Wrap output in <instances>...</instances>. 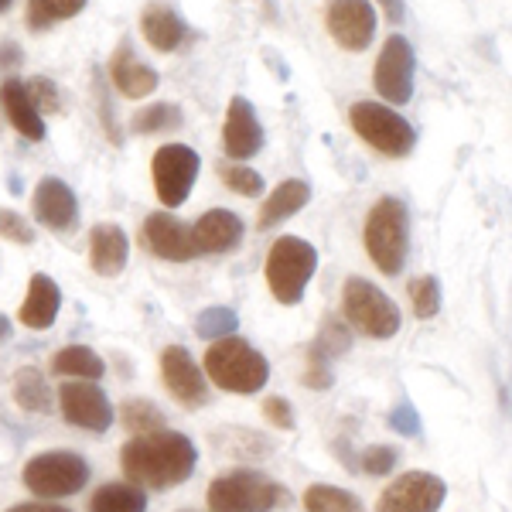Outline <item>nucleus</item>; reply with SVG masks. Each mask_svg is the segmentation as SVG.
Wrapping results in <instances>:
<instances>
[{
	"mask_svg": "<svg viewBox=\"0 0 512 512\" xmlns=\"http://www.w3.org/2000/svg\"><path fill=\"white\" fill-rule=\"evenodd\" d=\"M123 472L134 485H151V489H175L195 472V444L178 431H154L137 434L134 441L123 444L120 451Z\"/></svg>",
	"mask_w": 512,
	"mask_h": 512,
	"instance_id": "obj_1",
	"label": "nucleus"
},
{
	"mask_svg": "<svg viewBox=\"0 0 512 512\" xmlns=\"http://www.w3.org/2000/svg\"><path fill=\"white\" fill-rule=\"evenodd\" d=\"M205 376L226 393H260L270 379V362L243 338H219L205 352Z\"/></svg>",
	"mask_w": 512,
	"mask_h": 512,
	"instance_id": "obj_2",
	"label": "nucleus"
},
{
	"mask_svg": "<svg viewBox=\"0 0 512 512\" xmlns=\"http://www.w3.org/2000/svg\"><path fill=\"white\" fill-rule=\"evenodd\" d=\"M362 239H366L369 260H373L383 274H390V277L400 274L403 263H407V250H410L407 205L393 195L379 198L366 219V233H362Z\"/></svg>",
	"mask_w": 512,
	"mask_h": 512,
	"instance_id": "obj_3",
	"label": "nucleus"
},
{
	"mask_svg": "<svg viewBox=\"0 0 512 512\" xmlns=\"http://www.w3.org/2000/svg\"><path fill=\"white\" fill-rule=\"evenodd\" d=\"M291 495L280 489L274 478L239 468V472L219 475L209 485V512H270L277 506H287Z\"/></svg>",
	"mask_w": 512,
	"mask_h": 512,
	"instance_id": "obj_4",
	"label": "nucleus"
},
{
	"mask_svg": "<svg viewBox=\"0 0 512 512\" xmlns=\"http://www.w3.org/2000/svg\"><path fill=\"white\" fill-rule=\"evenodd\" d=\"M267 284L280 304H297L304 297V287L318 270V250L308 239L280 236L267 253Z\"/></svg>",
	"mask_w": 512,
	"mask_h": 512,
	"instance_id": "obj_5",
	"label": "nucleus"
},
{
	"mask_svg": "<svg viewBox=\"0 0 512 512\" xmlns=\"http://www.w3.org/2000/svg\"><path fill=\"white\" fill-rule=\"evenodd\" d=\"M352 130L366 140L373 151L386 154V158H407L417 147V130L410 127V120H403L400 113L390 110L373 99H359L349 110Z\"/></svg>",
	"mask_w": 512,
	"mask_h": 512,
	"instance_id": "obj_6",
	"label": "nucleus"
},
{
	"mask_svg": "<svg viewBox=\"0 0 512 512\" xmlns=\"http://www.w3.org/2000/svg\"><path fill=\"white\" fill-rule=\"evenodd\" d=\"M342 311L349 318V325L355 332H362L366 338H393L400 332L403 318L400 308L386 297L373 280L366 277H349L342 287Z\"/></svg>",
	"mask_w": 512,
	"mask_h": 512,
	"instance_id": "obj_7",
	"label": "nucleus"
},
{
	"mask_svg": "<svg viewBox=\"0 0 512 512\" xmlns=\"http://www.w3.org/2000/svg\"><path fill=\"white\" fill-rule=\"evenodd\" d=\"M24 485L41 499H65L82 492L89 482V465L76 451H45L24 465Z\"/></svg>",
	"mask_w": 512,
	"mask_h": 512,
	"instance_id": "obj_8",
	"label": "nucleus"
},
{
	"mask_svg": "<svg viewBox=\"0 0 512 512\" xmlns=\"http://www.w3.org/2000/svg\"><path fill=\"white\" fill-rule=\"evenodd\" d=\"M198 168H202V158L188 144H164L151 161L154 192H158L161 205H168V209L185 205L198 178Z\"/></svg>",
	"mask_w": 512,
	"mask_h": 512,
	"instance_id": "obj_9",
	"label": "nucleus"
},
{
	"mask_svg": "<svg viewBox=\"0 0 512 512\" xmlns=\"http://www.w3.org/2000/svg\"><path fill=\"white\" fill-rule=\"evenodd\" d=\"M414 69H417V55L410 48V41L403 35H393L386 38L383 52L376 59V69H373V86L376 93L386 99V103H410L414 96Z\"/></svg>",
	"mask_w": 512,
	"mask_h": 512,
	"instance_id": "obj_10",
	"label": "nucleus"
},
{
	"mask_svg": "<svg viewBox=\"0 0 512 512\" xmlns=\"http://www.w3.org/2000/svg\"><path fill=\"white\" fill-rule=\"evenodd\" d=\"M379 14L373 0H328L325 28L338 48L345 52H366L369 41L376 38Z\"/></svg>",
	"mask_w": 512,
	"mask_h": 512,
	"instance_id": "obj_11",
	"label": "nucleus"
},
{
	"mask_svg": "<svg viewBox=\"0 0 512 512\" xmlns=\"http://www.w3.org/2000/svg\"><path fill=\"white\" fill-rule=\"evenodd\" d=\"M448 485L431 472H407L383 489L376 512H437L444 506Z\"/></svg>",
	"mask_w": 512,
	"mask_h": 512,
	"instance_id": "obj_12",
	"label": "nucleus"
},
{
	"mask_svg": "<svg viewBox=\"0 0 512 512\" xmlns=\"http://www.w3.org/2000/svg\"><path fill=\"white\" fill-rule=\"evenodd\" d=\"M62 414L69 424L82 427V431L106 434L113 427V403L96 383H65L59 393Z\"/></svg>",
	"mask_w": 512,
	"mask_h": 512,
	"instance_id": "obj_13",
	"label": "nucleus"
},
{
	"mask_svg": "<svg viewBox=\"0 0 512 512\" xmlns=\"http://www.w3.org/2000/svg\"><path fill=\"white\" fill-rule=\"evenodd\" d=\"M161 376H164L168 393L175 396L181 407L195 410V407H205V403H209L205 373H198L195 359L188 355V349H181V345H168V349L161 352Z\"/></svg>",
	"mask_w": 512,
	"mask_h": 512,
	"instance_id": "obj_14",
	"label": "nucleus"
},
{
	"mask_svg": "<svg viewBox=\"0 0 512 512\" xmlns=\"http://www.w3.org/2000/svg\"><path fill=\"white\" fill-rule=\"evenodd\" d=\"M31 209H35V219L52 233H69L79 222V198L65 185L62 178L48 175L38 181L35 198H31Z\"/></svg>",
	"mask_w": 512,
	"mask_h": 512,
	"instance_id": "obj_15",
	"label": "nucleus"
},
{
	"mask_svg": "<svg viewBox=\"0 0 512 512\" xmlns=\"http://www.w3.org/2000/svg\"><path fill=\"white\" fill-rule=\"evenodd\" d=\"M260 147H263V127H260V117H256L253 103L246 96H233L226 123H222V151H226V158L243 164L246 158H253Z\"/></svg>",
	"mask_w": 512,
	"mask_h": 512,
	"instance_id": "obj_16",
	"label": "nucleus"
},
{
	"mask_svg": "<svg viewBox=\"0 0 512 512\" xmlns=\"http://www.w3.org/2000/svg\"><path fill=\"white\" fill-rule=\"evenodd\" d=\"M140 239H144L147 250L154 256H161V260L185 263L195 256L192 226H185V222L175 219L171 212H154V216H147V222L140 226Z\"/></svg>",
	"mask_w": 512,
	"mask_h": 512,
	"instance_id": "obj_17",
	"label": "nucleus"
},
{
	"mask_svg": "<svg viewBox=\"0 0 512 512\" xmlns=\"http://www.w3.org/2000/svg\"><path fill=\"white\" fill-rule=\"evenodd\" d=\"M243 219L229 209H209L202 219L192 226V243L195 253H233L243 243Z\"/></svg>",
	"mask_w": 512,
	"mask_h": 512,
	"instance_id": "obj_18",
	"label": "nucleus"
},
{
	"mask_svg": "<svg viewBox=\"0 0 512 512\" xmlns=\"http://www.w3.org/2000/svg\"><path fill=\"white\" fill-rule=\"evenodd\" d=\"M140 31H144L147 45H151L154 52H175V48H181V41L192 35L178 7L164 4V0H151V4L140 11Z\"/></svg>",
	"mask_w": 512,
	"mask_h": 512,
	"instance_id": "obj_19",
	"label": "nucleus"
},
{
	"mask_svg": "<svg viewBox=\"0 0 512 512\" xmlns=\"http://www.w3.org/2000/svg\"><path fill=\"white\" fill-rule=\"evenodd\" d=\"M110 82L117 86V93H123L127 99H144L151 96L154 89H158V72L151 69V65H144L134 55V48H130V41L123 38L120 48L113 52L110 59Z\"/></svg>",
	"mask_w": 512,
	"mask_h": 512,
	"instance_id": "obj_20",
	"label": "nucleus"
},
{
	"mask_svg": "<svg viewBox=\"0 0 512 512\" xmlns=\"http://www.w3.org/2000/svg\"><path fill=\"white\" fill-rule=\"evenodd\" d=\"M130 256V239L117 226V222H99L89 233V267L99 277H117L127 267Z\"/></svg>",
	"mask_w": 512,
	"mask_h": 512,
	"instance_id": "obj_21",
	"label": "nucleus"
},
{
	"mask_svg": "<svg viewBox=\"0 0 512 512\" xmlns=\"http://www.w3.org/2000/svg\"><path fill=\"white\" fill-rule=\"evenodd\" d=\"M59 308H62L59 284L48 274H35L28 280V294H24V301H21L18 321L24 328L45 332V328H52V321L59 318Z\"/></svg>",
	"mask_w": 512,
	"mask_h": 512,
	"instance_id": "obj_22",
	"label": "nucleus"
},
{
	"mask_svg": "<svg viewBox=\"0 0 512 512\" xmlns=\"http://www.w3.org/2000/svg\"><path fill=\"white\" fill-rule=\"evenodd\" d=\"M0 106H4L7 120L14 123V130L24 137V140H45V120H41V113L35 110V103H31L28 96V86H24L21 79L7 76L0 82Z\"/></svg>",
	"mask_w": 512,
	"mask_h": 512,
	"instance_id": "obj_23",
	"label": "nucleus"
},
{
	"mask_svg": "<svg viewBox=\"0 0 512 512\" xmlns=\"http://www.w3.org/2000/svg\"><path fill=\"white\" fill-rule=\"evenodd\" d=\"M308 202H311V185H308V181H301V178L280 181V185L274 188V195L263 202L256 226H260V229H274L284 219H291L294 212H301Z\"/></svg>",
	"mask_w": 512,
	"mask_h": 512,
	"instance_id": "obj_24",
	"label": "nucleus"
},
{
	"mask_svg": "<svg viewBox=\"0 0 512 512\" xmlns=\"http://www.w3.org/2000/svg\"><path fill=\"white\" fill-rule=\"evenodd\" d=\"M11 396L21 410L28 414H52L55 410V396L48 390V379L38 373L35 366H21L11 379Z\"/></svg>",
	"mask_w": 512,
	"mask_h": 512,
	"instance_id": "obj_25",
	"label": "nucleus"
},
{
	"mask_svg": "<svg viewBox=\"0 0 512 512\" xmlns=\"http://www.w3.org/2000/svg\"><path fill=\"white\" fill-rule=\"evenodd\" d=\"M52 373L55 376H82L89 383H96L106 373V362L89 349V345H69V349L52 355Z\"/></svg>",
	"mask_w": 512,
	"mask_h": 512,
	"instance_id": "obj_26",
	"label": "nucleus"
},
{
	"mask_svg": "<svg viewBox=\"0 0 512 512\" xmlns=\"http://www.w3.org/2000/svg\"><path fill=\"white\" fill-rule=\"evenodd\" d=\"M147 509V495L140 485H117V482H110V485H103L96 495H93V502H89V512H144Z\"/></svg>",
	"mask_w": 512,
	"mask_h": 512,
	"instance_id": "obj_27",
	"label": "nucleus"
},
{
	"mask_svg": "<svg viewBox=\"0 0 512 512\" xmlns=\"http://www.w3.org/2000/svg\"><path fill=\"white\" fill-rule=\"evenodd\" d=\"M86 7V0H28V28L45 31L59 21H69Z\"/></svg>",
	"mask_w": 512,
	"mask_h": 512,
	"instance_id": "obj_28",
	"label": "nucleus"
},
{
	"mask_svg": "<svg viewBox=\"0 0 512 512\" xmlns=\"http://www.w3.org/2000/svg\"><path fill=\"white\" fill-rule=\"evenodd\" d=\"M304 509L308 512H366L352 492L335 489V485H311L304 492Z\"/></svg>",
	"mask_w": 512,
	"mask_h": 512,
	"instance_id": "obj_29",
	"label": "nucleus"
},
{
	"mask_svg": "<svg viewBox=\"0 0 512 512\" xmlns=\"http://www.w3.org/2000/svg\"><path fill=\"white\" fill-rule=\"evenodd\" d=\"M181 120L185 117H181V110L175 103H151L130 117V130H134V134H161V130L181 127Z\"/></svg>",
	"mask_w": 512,
	"mask_h": 512,
	"instance_id": "obj_30",
	"label": "nucleus"
},
{
	"mask_svg": "<svg viewBox=\"0 0 512 512\" xmlns=\"http://www.w3.org/2000/svg\"><path fill=\"white\" fill-rule=\"evenodd\" d=\"M120 420L127 431L134 434H154V431H164V417L161 410L154 407L151 400H127L120 410Z\"/></svg>",
	"mask_w": 512,
	"mask_h": 512,
	"instance_id": "obj_31",
	"label": "nucleus"
},
{
	"mask_svg": "<svg viewBox=\"0 0 512 512\" xmlns=\"http://www.w3.org/2000/svg\"><path fill=\"white\" fill-rule=\"evenodd\" d=\"M239 328V315L233 308H205L202 315L195 318V335L205 338V342H219V338H229Z\"/></svg>",
	"mask_w": 512,
	"mask_h": 512,
	"instance_id": "obj_32",
	"label": "nucleus"
},
{
	"mask_svg": "<svg viewBox=\"0 0 512 512\" xmlns=\"http://www.w3.org/2000/svg\"><path fill=\"white\" fill-rule=\"evenodd\" d=\"M410 304H414L417 318H434L441 311V287H437V277H414L410 280Z\"/></svg>",
	"mask_w": 512,
	"mask_h": 512,
	"instance_id": "obj_33",
	"label": "nucleus"
},
{
	"mask_svg": "<svg viewBox=\"0 0 512 512\" xmlns=\"http://www.w3.org/2000/svg\"><path fill=\"white\" fill-rule=\"evenodd\" d=\"M219 175L222 181H226V188H233L236 195H243V198H253V195H260L263 192V178H260V171H253V168H246V164H219Z\"/></svg>",
	"mask_w": 512,
	"mask_h": 512,
	"instance_id": "obj_34",
	"label": "nucleus"
},
{
	"mask_svg": "<svg viewBox=\"0 0 512 512\" xmlns=\"http://www.w3.org/2000/svg\"><path fill=\"white\" fill-rule=\"evenodd\" d=\"M311 345H315L318 352H325L328 359H335V355H342V352L352 345V335H349V328H345L342 321L328 318V321H325V328H321V335H318Z\"/></svg>",
	"mask_w": 512,
	"mask_h": 512,
	"instance_id": "obj_35",
	"label": "nucleus"
},
{
	"mask_svg": "<svg viewBox=\"0 0 512 512\" xmlns=\"http://www.w3.org/2000/svg\"><path fill=\"white\" fill-rule=\"evenodd\" d=\"M24 86H28V96H31V103H35L38 113H59L62 110L59 86H55L48 76H35L31 82H24Z\"/></svg>",
	"mask_w": 512,
	"mask_h": 512,
	"instance_id": "obj_36",
	"label": "nucleus"
},
{
	"mask_svg": "<svg viewBox=\"0 0 512 512\" xmlns=\"http://www.w3.org/2000/svg\"><path fill=\"white\" fill-rule=\"evenodd\" d=\"M400 461V451L390 448V444H373V448L362 451V472L366 475H390Z\"/></svg>",
	"mask_w": 512,
	"mask_h": 512,
	"instance_id": "obj_37",
	"label": "nucleus"
},
{
	"mask_svg": "<svg viewBox=\"0 0 512 512\" xmlns=\"http://www.w3.org/2000/svg\"><path fill=\"white\" fill-rule=\"evenodd\" d=\"M332 359L325 352H318L315 345L308 349V369H304V386L311 390H328L332 386Z\"/></svg>",
	"mask_w": 512,
	"mask_h": 512,
	"instance_id": "obj_38",
	"label": "nucleus"
},
{
	"mask_svg": "<svg viewBox=\"0 0 512 512\" xmlns=\"http://www.w3.org/2000/svg\"><path fill=\"white\" fill-rule=\"evenodd\" d=\"M0 236L11 239V243H18V246L35 243V229H31V222L24 216H18V212H11V209H0Z\"/></svg>",
	"mask_w": 512,
	"mask_h": 512,
	"instance_id": "obj_39",
	"label": "nucleus"
},
{
	"mask_svg": "<svg viewBox=\"0 0 512 512\" xmlns=\"http://www.w3.org/2000/svg\"><path fill=\"white\" fill-rule=\"evenodd\" d=\"M263 417H267L277 431H294V410L284 396H270V400L263 403Z\"/></svg>",
	"mask_w": 512,
	"mask_h": 512,
	"instance_id": "obj_40",
	"label": "nucleus"
},
{
	"mask_svg": "<svg viewBox=\"0 0 512 512\" xmlns=\"http://www.w3.org/2000/svg\"><path fill=\"white\" fill-rule=\"evenodd\" d=\"M390 427L403 437H414V434H420V414L410 407V403H400V407L390 410Z\"/></svg>",
	"mask_w": 512,
	"mask_h": 512,
	"instance_id": "obj_41",
	"label": "nucleus"
},
{
	"mask_svg": "<svg viewBox=\"0 0 512 512\" xmlns=\"http://www.w3.org/2000/svg\"><path fill=\"white\" fill-rule=\"evenodd\" d=\"M18 65H21L18 45H0V69H18Z\"/></svg>",
	"mask_w": 512,
	"mask_h": 512,
	"instance_id": "obj_42",
	"label": "nucleus"
},
{
	"mask_svg": "<svg viewBox=\"0 0 512 512\" xmlns=\"http://www.w3.org/2000/svg\"><path fill=\"white\" fill-rule=\"evenodd\" d=\"M379 7H383V14H386V18H390L393 24H400V21H403V14H407V11H403V0H379Z\"/></svg>",
	"mask_w": 512,
	"mask_h": 512,
	"instance_id": "obj_43",
	"label": "nucleus"
},
{
	"mask_svg": "<svg viewBox=\"0 0 512 512\" xmlns=\"http://www.w3.org/2000/svg\"><path fill=\"white\" fill-rule=\"evenodd\" d=\"M7 512H69V509L45 506V502H21V506H14V509H7Z\"/></svg>",
	"mask_w": 512,
	"mask_h": 512,
	"instance_id": "obj_44",
	"label": "nucleus"
},
{
	"mask_svg": "<svg viewBox=\"0 0 512 512\" xmlns=\"http://www.w3.org/2000/svg\"><path fill=\"white\" fill-rule=\"evenodd\" d=\"M7 335H11V321H7L4 315H0V342H4Z\"/></svg>",
	"mask_w": 512,
	"mask_h": 512,
	"instance_id": "obj_45",
	"label": "nucleus"
},
{
	"mask_svg": "<svg viewBox=\"0 0 512 512\" xmlns=\"http://www.w3.org/2000/svg\"><path fill=\"white\" fill-rule=\"evenodd\" d=\"M11 4H14V0H0V14H4V11H11Z\"/></svg>",
	"mask_w": 512,
	"mask_h": 512,
	"instance_id": "obj_46",
	"label": "nucleus"
}]
</instances>
